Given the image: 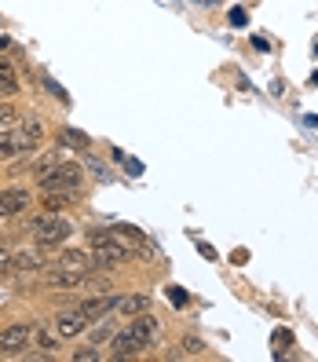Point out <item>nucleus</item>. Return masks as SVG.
<instances>
[{
	"label": "nucleus",
	"mask_w": 318,
	"mask_h": 362,
	"mask_svg": "<svg viewBox=\"0 0 318 362\" xmlns=\"http://www.w3.org/2000/svg\"><path fill=\"white\" fill-rule=\"evenodd\" d=\"M26 230H33V238H37L40 249H55V245H62L73 234V227L66 220H59L55 212H52V216H33Z\"/></svg>",
	"instance_id": "nucleus-1"
},
{
	"label": "nucleus",
	"mask_w": 318,
	"mask_h": 362,
	"mask_svg": "<svg viewBox=\"0 0 318 362\" xmlns=\"http://www.w3.org/2000/svg\"><path fill=\"white\" fill-rule=\"evenodd\" d=\"M81 180H84V168L81 165H55V168H48L45 176H40V190H77L81 187Z\"/></svg>",
	"instance_id": "nucleus-2"
},
{
	"label": "nucleus",
	"mask_w": 318,
	"mask_h": 362,
	"mask_svg": "<svg viewBox=\"0 0 318 362\" xmlns=\"http://www.w3.org/2000/svg\"><path fill=\"white\" fill-rule=\"evenodd\" d=\"M11 139H15V151L33 154L37 146H40V139H45V124H40V117H26V121H23V129H18Z\"/></svg>",
	"instance_id": "nucleus-3"
},
{
	"label": "nucleus",
	"mask_w": 318,
	"mask_h": 362,
	"mask_svg": "<svg viewBox=\"0 0 318 362\" xmlns=\"http://www.w3.org/2000/svg\"><path fill=\"white\" fill-rule=\"evenodd\" d=\"M30 326H8L0 333V355H23L30 348Z\"/></svg>",
	"instance_id": "nucleus-4"
},
{
	"label": "nucleus",
	"mask_w": 318,
	"mask_h": 362,
	"mask_svg": "<svg viewBox=\"0 0 318 362\" xmlns=\"http://www.w3.org/2000/svg\"><path fill=\"white\" fill-rule=\"evenodd\" d=\"M45 286L48 289H77V286H84V267H55V271H45Z\"/></svg>",
	"instance_id": "nucleus-5"
},
{
	"label": "nucleus",
	"mask_w": 318,
	"mask_h": 362,
	"mask_svg": "<svg viewBox=\"0 0 318 362\" xmlns=\"http://www.w3.org/2000/svg\"><path fill=\"white\" fill-rule=\"evenodd\" d=\"M30 205V190L23 187H11V190H0V220H8V216H18Z\"/></svg>",
	"instance_id": "nucleus-6"
},
{
	"label": "nucleus",
	"mask_w": 318,
	"mask_h": 362,
	"mask_svg": "<svg viewBox=\"0 0 318 362\" xmlns=\"http://www.w3.org/2000/svg\"><path fill=\"white\" fill-rule=\"evenodd\" d=\"M129 333L139 340V348H151L154 340H158V322H154V318L143 311V315H136L132 322H129Z\"/></svg>",
	"instance_id": "nucleus-7"
},
{
	"label": "nucleus",
	"mask_w": 318,
	"mask_h": 362,
	"mask_svg": "<svg viewBox=\"0 0 318 362\" xmlns=\"http://www.w3.org/2000/svg\"><path fill=\"white\" fill-rule=\"evenodd\" d=\"M88 322H99L102 315H110V311H117V296H92V300H84L81 308H77Z\"/></svg>",
	"instance_id": "nucleus-8"
},
{
	"label": "nucleus",
	"mask_w": 318,
	"mask_h": 362,
	"mask_svg": "<svg viewBox=\"0 0 318 362\" xmlns=\"http://www.w3.org/2000/svg\"><path fill=\"white\" fill-rule=\"evenodd\" d=\"M48 260H45V252L40 249H23V252H11V271L18 274H26V271H40Z\"/></svg>",
	"instance_id": "nucleus-9"
},
{
	"label": "nucleus",
	"mask_w": 318,
	"mask_h": 362,
	"mask_svg": "<svg viewBox=\"0 0 318 362\" xmlns=\"http://www.w3.org/2000/svg\"><path fill=\"white\" fill-rule=\"evenodd\" d=\"M110 348H114V358H132V355L143 351V348H139V340H136L129 329L114 333V337H110Z\"/></svg>",
	"instance_id": "nucleus-10"
},
{
	"label": "nucleus",
	"mask_w": 318,
	"mask_h": 362,
	"mask_svg": "<svg viewBox=\"0 0 318 362\" xmlns=\"http://www.w3.org/2000/svg\"><path fill=\"white\" fill-rule=\"evenodd\" d=\"M84 326H88V318H84L81 311H66V315L55 318V333H59V337H77Z\"/></svg>",
	"instance_id": "nucleus-11"
},
{
	"label": "nucleus",
	"mask_w": 318,
	"mask_h": 362,
	"mask_svg": "<svg viewBox=\"0 0 318 362\" xmlns=\"http://www.w3.org/2000/svg\"><path fill=\"white\" fill-rule=\"evenodd\" d=\"M30 348H37V355H52V351L59 348V333H52V329H45V326H33Z\"/></svg>",
	"instance_id": "nucleus-12"
},
{
	"label": "nucleus",
	"mask_w": 318,
	"mask_h": 362,
	"mask_svg": "<svg viewBox=\"0 0 318 362\" xmlns=\"http://www.w3.org/2000/svg\"><path fill=\"white\" fill-rule=\"evenodd\" d=\"M18 92V77H15V66H11V59L8 55H0V95L11 99Z\"/></svg>",
	"instance_id": "nucleus-13"
},
{
	"label": "nucleus",
	"mask_w": 318,
	"mask_h": 362,
	"mask_svg": "<svg viewBox=\"0 0 318 362\" xmlns=\"http://www.w3.org/2000/svg\"><path fill=\"white\" fill-rule=\"evenodd\" d=\"M117 311H121L124 318H136V315H143V311H151V296H143V293L121 296V300H117Z\"/></svg>",
	"instance_id": "nucleus-14"
},
{
	"label": "nucleus",
	"mask_w": 318,
	"mask_h": 362,
	"mask_svg": "<svg viewBox=\"0 0 318 362\" xmlns=\"http://www.w3.org/2000/svg\"><path fill=\"white\" fill-rule=\"evenodd\" d=\"M59 143L73 146V151H88V146H92V139L84 136L81 129H70V124H62V129H59Z\"/></svg>",
	"instance_id": "nucleus-15"
},
{
	"label": "nucleus",
	"mask_w": 318,
	"mask_h": 362,
	"mask_svg": "<svg viewBox=\"0 0 318 362\" xmlns=\"http://www.w3.org/2000/svg\"><path fill=\"white\" fill-rule=\"evenodd\" d=\"M70 202H73V190H62V187H59V190H45V209H48V212L66 209Z\"/></svg>",
	"instance_id": "nucleus-16"
},
{
	"label": "nucleus",
	"mask_w": 318,
	"mask_h": 362,
	"mask_svg": "<svg viewBox=\"0 0 318 362\" xmlns=\"http://www.w3.org/2000/svg\"><path fill=\"white\" fill-rule=\"evenodd\" d=\"M15 124H18V110L8 103H0V132H11Z\"/></svg>",
	"instance_id": "nucleus-17"
},
{
	"label": "nucleus",
	"mask_w": 318,
	"mask_h": 362,
	"mask_svg": "<svg viewBox=\"0 0 318 362\" xmlns=\"http://www.w3.org/2000/svg\"><path fill=\"white\" fill-rule=\"evenodd\" d=\"M92 260L84 257V252H77V249H70V252H62L59 257V267H88Z\"/></svg>",
	"instance_id": "nucleus-18"
},
{
	"label": "nucleus",
	"mask_w": 318,
	"mask_h": 362,
	"mask_svg": "<svg viewBox=\"0 0 318 362\" xmlns=\"http://www.w3.org/2000/svg\"><path fill=\"white\" fill-rule=\"evenodd\" d=\"M11 154H18V151H15V139H11L8 132H0V161H8Z\"/></svg>",
	"instance_id": "nucleus-19"
},
{
	"label": "nucleus",
	"mask_w": 318,
	"mask_h": 362,
	"mask_svg": "<svg viewBox=\"0 0 318 362\" xmlns=\"http://www.w3.org/2000/svg\"><path fill=\"white\" fill-rule=\"evenodd\" d=\"M99 358V348H77L73 351V362H95Z\"/></svg>",
	"instance_id": "nucleus-20"
},
{
	"label": "nucleus",
	"mask_w": 318,
	"mask_h": 362,
	"mask_svg": "<svg viewBox=\"0 0 318 362\" xmlns=\"http://www.w3.org/2000/svg\"><path fill=\"white\" fill-rule=\"evenodd\" d=\"M183 351H187V355H201V351H205V344H201L198 337H187V340H183Z\"/></svg>",
	"instance_id": "nucleus-21"
},
{
	"label": "nucleus",
	"mask_w": 318,
	"mask_h": 362,
	"mask_svg": "<svg viewBox=\"0 0 318 362\" xmlns=\"http://www.w3.org/2000/svg\"><path fill=\"white\" fill-rule=\"evenodd\" d=\"M8 271H11V252L0 245V274H8Z\"/></svg>",
	"instance_id": "nucleus-22"
},
{
	"label": "nucleus",
	"mask_w": 318,
	"mask_h": 362,
	"mask_svg": "<svg viewBox=\"0 0 318 362\" xmlns=\"http://www.w3.org/2000/svg\"><path fill=\"white\" fill-rule=\"evenodd\" d=\"M45 84H48V92H52V95H59V99H66V92H62V88H59V84H55L52 77H45Z\"/></svg>",
	"instance_id": "nucleus-23"
},
{
	"label": "nucleus",
	"mask_w": 318,
	"mask_h": 362,
	"mask_svg": "<svg viewBox=\"0 0 318 362\" xmlns=\"http://www.w3.org/2000/svg\"><path fill=\"white\" fill-rule=\"evenodd\" d=\"M198 4H216V0H198Z\"/></svg>",
	"instance_id": "nucleus-24"
}]
</instances>
